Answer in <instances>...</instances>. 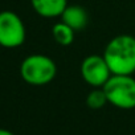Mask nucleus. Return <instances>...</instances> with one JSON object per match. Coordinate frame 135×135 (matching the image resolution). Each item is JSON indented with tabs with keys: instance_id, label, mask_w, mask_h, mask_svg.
Here are the masks:
<instances>
[{
	"instance_id": "nucleus-1",
	"label": "nucleus",
	"mask_w": 135,
	"mask_h": 135,
	"mask_svg": "<svg viewBox=\"0 0 135 135\" xmlns=\"http://www.w3.org/2000/svg\"><path fill=\"white\" fill-rule=\"evenodd\" d=\"M113 74L132 76L135 73V37L118 35L105 46L102 54Z\"/></svg>"
},
{
	"instance_id": "nucleus-2",
	"label": "nucleus",
	"mask_w": 135,
	"mask_h": 135,
	"mask_svg": "<svg viewBox=\"0 0 135 135\" xmlns=\"http://www.w3.org/2000/svg\"><path fill=\"white\" fill-rule=\"evenodd\" d=\"M57 74L56 62L45 54L35 53L23 60L20 64L21 78L33 86H44L54 80Z\"/></svg>"
},
{
	"instance_id": "nucleus-3",
	"label": "nucleus",
	"mask_w": 135,
	"mask_h": 135,
	"mask_svg": "<svg viewBox=\"0 0 135 135\" xmlns=\"http://www.w3.org/2000/svg\"><path fill=\"white\" fill-rule=\"evenodd\" d=\"M107 102L122 110L135 109V78L126 74H113L102 86Z\"/></svg>"
},
{
	"instance_id": "nucleus-4",
	"label": "nucleus",
	"mask_w": 135,
	"mask_h": 135,
	"mask_svg": "<svg viewBox=\"0 0 135 135\" xmlns=\"http://www.w3.org/2000/svg\"><path fill=\"white\" fill-rule=\"evenodd\" d=\"M27 32L21 17L12 11L0 12V46L13 49L21 46Z\"/></svg>"
},
{
	"instance_id": "nucleus-5",
	"label": "nucleus",
	"mask_w": 135,
	"mask_h": 135,
	"mask_svg": "<svg viewBox=\"0 0 135 135\" xmlns=\"http://www.w3.org/2000/svg\"><path fill=\"white\" fill-rule=\"evenodd\" d=\"M81 77L91 88H102L113 76L110 68L101 54H90L81 62Z\"/></svg>"
},
{
	"instance_id": "nucleus-6",
	"label": "nucleus",
	"mask_w": 135,
	"mask_h": 135,
	"mask_svg": "<svg viewBox=\"0 0 135 135\" xmlns=\"http://www.w3.org/2000/svg\"><path fill=\"white\" fill-rule=\"evenodd\" d=\"M32 8L37 15L45 19L61 17L68 7V0H31Z\"/></svg>"
},
{
	"instance_id": "nucleus-7",
	"label": "nucleus",
	"mask_w": 135,
	"mask_h": 135,
	"mask_svg": "<svg viewBox=\"0 0 135 135\" xmlns=\"http://www.w3.org/2000/svg\"><path fill=\"white\" fill-rule=\"evenodd\" d=\"M61 21L68 24L76 32L81 31L88 24V12L81 6H68L61 15Z\"/></svg>"
},
{
	"instance_id": "nucleus-8",
	"label": "nucleus",
	"mask_w": 135,
	"mask_h": 135,
	"mask_svg": "<svg viewBox=\"0 0 135 135\" xmlns=\"http://www.w3.org/2000/svg\"><path fill=\"white\" fill-rule=\"evenodd\" d=\"M74 33H76V31L73 28H70L68 24H65L62 21H58L52 27V36H53L54 41L61 46L72 45L74 41Z\"/></svg>"
},
{
	"instance_id": "nucleus-9",
	"label": "nucleus",
	"mask_w": 135,
	"mask_h": 135,
	"mask_svg": "<svg viewBox=\"0 0 135 135\" xmlns=\"http://www.w3.org/2000/svg\"><path fill=\"white\" fill-rule=\"evenodd\" d=\"M106 103H109V102H107L106 94L102 88H93V90L89 91V94L86 97V105L90 109L98 110V109H102Z\"/></svg>"
},
{
	"instance_id": "nucleus-10",
	"label": "nucleus",
	"mask_w": 135,
	"mask_h": 135,
	"mask_svg": "<svg viewBox=\"0 0 135 135\" xmlns=\"http://www.w3.org/2000/svg\"><path fill=\"white\" fill-rule=\"evenodd\" d=\"M0 135H15L13 132H11L7 128H0Z\"/></svg>"
}]
</instances>
